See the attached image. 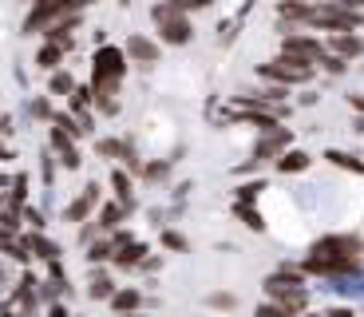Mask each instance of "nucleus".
Wrapping results in <instances>:
<instances>
[{
    "instance_id": "47",
    "label": "nucleus",
    "mask_w": 364,
    "mask_h": 317,
    "mask_svg": "<svg viewBox=\"0 0 364 317\" xmlns=\"http://www.w3.org/2000/svg\"><path fill=\"white\" fill-rule=\"evenodd\" d=\"M28 4H32V0H28Z\"/></svg>"
},
{
    "instance_id": "22",
    "label": "nucleus",
    "mask_w": 364,
    "mask_h": 317,
    "mask_svg": "<svg viewBox=\"0 0 364 317\" xmlns=\"http://www.w3.org/2000/svg\"><path fill=\"white\" fill-rule=\"evenodd\" d=\"M317 68H321V72H328V76H348V68H353V63L341 60V56H333V52H325L317 60Z\"/></svg>"
},
{
    "instance_id": "16",
    "label": "nucleus",
    "mask_w": 364,
    "mask_h": 317,
    "mask_svg": "<svg viewBox=\"0 0 364 317\" xmlns=\"http://www.w3.org/2000/svg\"><path fill=\"white\" fill-rule=\"evenodd\" d=\"M24 246H28V254H36V258H44V262H60V246L48 242L44 234H28Z\"/></svg>"
},
{
    "instance_id": "24",
    "label": "nucleus",
    "mask_w": 364,
    "mask_h": 317,
    "mask_svg": "<svg viewBox=\"0 0 364 317\" xmlns=\"http://www.w3.org/2000/svg\"><path fill=\"white\" fill-rule=\"evenodd\" d=\"M48 91H52V95H72V91H75L72 72H64V68H60V72H52V83H48Z\"/></svg>"
},
{
    "instance_id": "14",
    "label": "nucleus",
    "mask_w": 364,
    "mask_h": 317,
    "mask_svg": "<svg viewBox=\"0 0 364 317\" xmlns=\"http://www.w3.org/2000/svg\"><path fill=\"white\" fill-rule=\"evenodd\" d=\"M273 167H277L282 175H301V171H309V167H313V155L301 151V147H289V151H285Z\"/></svg>"
},
{
    "instance_id": "40",
    "label": "nucleus",
    "mask_w": 364,
    "mask_h": 317,
    "mask_svg": "<svg viewBox=\"0 0 364 317\" xmlns=\"http://www.w3.org/2000/svg\"><path fill=\"white\" fill-rule=\"evenodd\" d=\"M174 4H178V9H210L214 0H174Z\"/></svg>"
},
{
    "instance_id": "19",
    "label": "nucleus",
    "mask_w": 364,
    "mask_h": 317,
    "mask_svg": "<svg viewBox=\"0 0 364 317\" xmlns=\"http://www.w3.org/2000/svg\"><path fill=\"white\" fill-rule=\"evenodd\" d=\"M123 210H127L123 202H103V207H100V218H95V222H100V230H107V234H111V230H119V222H123Z\"/></svg>"
},
{
    "instance_id": "34",
    "label": "nucleus",
    "mask_w": 364,
    "mask_h": 317,
    "mask_svg": "<svg viewBox=\"0 0 364 317\" xmlns=\"http://www.w3.org/2000/svg\"><path fill=\"white\" fill-rule=\"evenodd\" d=\"M87 103H91V88H75V91H72V108L83 111Z\"/></svg>"
},
{
    "instance_id": "32",
    "label": "nucleus",
    "mask_w": 364,
    "mask_h": 317,
    "mask_svg": "<svg viewBox=\"0 0 364 317\" xmlns=\"http://www.w3.org/2000/svg\"><path fill=\"white\" fill-rule=\"evenodd\" d=\"M210 306H214V309H234L237 298H234V293H210Z\"/></svg>"
},
{
    "instance_id": "43",
    "label": "nucleus",
    "mask_w": 364,
    "mask_h": 317,
    "mask_svg": "<svg viewBox=\"0 0 364 317\" xmlns=\"http://www.w3.org/2000/svg\"><path fill=\"white\" fill-rule=\"evenodd\" d=\"M353 131H356V135H364V115H360V119H353Z\"/></svg>"
},
{
    "instance_id": "44",
    "label": "nucleus",
    "mask_w": 364,
    "mask_h": 317,
    "mask_svg": "<svg viewBox=\"0 0 364 317\" xmlns=\"http://www.w3.org/2000/svg\"><path fill=\"white\" fill-rule=\"evenodd\" d=\"M0 317H12V309H9V306H0Z\"/></svg>"
},
{
    "instance_id": "33",
    "label": "nucleus",
    "mask_w": 364,
    "mask_h": 317,
    "mask_svg": "<svg viewBox=\"0 0 364 317\" xmlns=\"http://www.w3.org/2000/svg\"><path fill=\"white\" fill-rule=\"evenodd\" d=\"M163 246H171V250H186V238H182L178 230H163Z\"/></svg>"
},
{
    "instance_id": "27",
    "label": "nucleus",
    "mask_w": 364,
    "mask_h": 317,
    "mask_svg": "<svg viewBox=\"0 0 364 317\" xmlns=\"http://www.w3.org/2000/svg\"><path fill=\"white\" fill-rule=\"evenodd\" d=\"M143 179L146 182H166V179H171V163H146L143 167Z\"/></svg>"
},
{
    "instance_id": "41",
    "label": "nucleus",
    "mask_w": 364,
    "mask_h": 317,
    "mask_svg": "<svg viewBox=\"0 0 364 317\" xmlns=\"http://www.w3.org/2000/svg\"><path fill=\"white\" fill-rule=\"evenodd\" d=\"M325 317H356V313H353V306H333V309H325Z\"/></svg>"
},
{
    "instance_id": "15",
    "label": "nucleus",
    "mask_w": 364,
    "mask_h": 317,
    "mask_svg": "<svg viewBox=\"0 0 364 317\" xmlns=\"http://www.w3.org/2000/svg\"><path fill=\"white\" fill-rule=\"evenodd\" d=\"M325 163L337 167V171H348V175H360V179H364V159H360V155H348V151L328 147V151H325Z\"/></svg>"
},
{
    "instance_id": "17",
    "label": "nucleus",
    "mask_w": 364,
    "mask_h": 317,
    "mask_svg": "<svg viewBox=\"0 0 364 317\" xmlns=\"http://www.w3.org/2000/svg\"><path fill=\"white\" fill-rule=\"evenodd\" d=\"M64 56H68V48H64V44H44V48H40V56H36V63L44 68V72H60Z\"/></svg>"
},
{
    "instance_id": "3",
    "label": "nucleus",
    "mask_w": 364,
    "mask_h": 317,
    "mask_svg": "<svg viewBox=\"0 0 364 317\" xmlns=\"http://www.w3.org/2000/svg\"><path fill=\"white\" fill-rule=\"evenodd\" d=\"M257 76H262L265 83H282V88H305V83H313V76H317V63L297 60V56H277V60H269V63H257Z\"/></svg>"
},
{
    "instance_id": "45",
    "label": "nucleus",
    "mask_w": 364,
    "mask_h": 317,
    "mask_svg": "<svg viewBox=\"0 0 364 317\" xmlns=\"http://www.w3.org/2000/svg\"><path fill=\"white\" fill-rule=\"evenodd\" d=\"M87 4H100V0H83V9H87Z\"/></svg>"
},
{
    "instance_id": "31",
    "label": "nucleus",
    "mask_w": 364,
    "mask_h": 317,
    "mask_svg": "<svg viewBox=\"0 0 364 317\" xmlns=\"http://www.w3.org/2000/svg\"><path fill=\"white\" fill-rule=\"evenodd\" d=\"M123 147H127V143H119V139H103L100 155H107V159H123Z\"/></svg>"
},
{
    "instance_id": "6",
    "label": "nucleus",
    "mask_w": 364,
    "mask_h": 317,
    "mask_svg": "<svg viewBox=\"0 0 364 317\" xmlns=\"http://www.w3.org/2000/svg\"><path fill=\"white\" fill-rule=\"evenodd\" d=\"M68 12H83V0H32V9L24 16V32L36 36V32H48L60 16Z\"/></svg>"
},
{
    "instance_id": "2",
    "label": "nucleus",
    "mask_w": 364,
    "mask_h": 317,
    "mask_svg": "<svg viewBox=\"0 0 364 317\" xmlns=\"http://www.w3.org/2000/svg\"><path fill=\"white\" fill-rule=\"evenodd\" d=\"M127 56L119 52V48H107L103 44L100 52H95V63H91V100H115L119 95V83H123V76H127Z\"/></svg>"
},
{
    "instance_id": "10",
    "label": "nucleus",
    "mask_w": 364,
    "mask_h": 317,
    "mask_svg": "<svg viewBox=\"0 0 364 317\" xmlns=\"http://www.w3.org/2000/svg\"><path fill=\"white\" fill-rule=\"evenodd\" d=\"M325 48L333 56H341V60L353 63V60H360V56H364V36H360V32H328Z\"/></svg>"
},
{
    "instance_id": "5",
    "label": "nucleus",
    "mask_w": 364,
    "mask_h": 317,
    "mask_svg": "<svg viewBox=\"0 0 364 317\" xmlns=\"http://www.w3.org/2000/svg\"><path fill=\"white\" fill-rule=\"evenodd\" d=\"M155 24H159V36H163V44H174V48H182V44H191L194 40V24L186 20V12L174 4V0H163V4H155Z\"/></svg>"
},
{
    "instance_id": "37",
    "label": "nucleus",
    "mask_w": 364,
    "mask_h": 317,
    "mask_svg": "<svg viewBox=\"0 0 364 317\" xmlns=\"http://www.w3.org/2000/svg\"><path fill=\"white\" fill-rule=\"evenodd\" d=\"M24 190H28V179H24V175H20V179L12 182V202H16V207H20V202H24Z\"/></svg>"
},
{
    "instance_id": "28",
    "label": "nucleus",
    "mask_w": 364,
    "mask_h": 317,
    "mask_svg": "<svg viewBox=\"0 0 364 317\" xmlns=\"http://www.w3.org/2000/svg\"><path fill=\"white\" fill-rule=\"evenodd\" d=\"M16 301H20L24 309H36V293H32V278H24V281L16 286Z\"/></svg>"
},
{
    "instance_id": "26",
    "label": "nucleus",
    "mask_w": 364,
    "mask_h": 317,
    "mask_svg": "<svg viewBox=\"0 0 364 317\" xmlns=\"http://www.w3.org/2000/svg\"><path fill=\"white\" fill-rule=\"evenodd\" d=\"M111 187H115V199L123 202V207H131V179H127V171L111 175Z\"/></svg>"
},
{
    "instance_id": "23",
    "label": "nucleus",
    "mask_w": 364,
    "mask_h": 317,
    "mask_svg": "<svg viewBox=\"0 0 364 317\" xmlns=\"http://www.w3.org/2000/svg\"><path fill=\"white\" fill-rule=\"evenodd\" d=\"M234 214L246 222L250 230H265V222H262V210H254L250 202H234Z\"/></svg>"
},
{
    "instance_id": "30",
    "label": "nucleus",
    "mask_w": 364,
    "mask_h": 317,
    "mask_svg": "<svg viewBox=\"0 0 364 317\" xmlns=\"http://www.w3.org/2000/svg\"><path fill=\"white\" fill-rule=\"evenodd\" d=\"M254 317H297V313H289V309L277 306V301H265V306H257Z\"/></svg>"
},
{
    "instance_id": "46",
    "label": "nucleus",
    "mask_w": 364,
    "mask_h": 317,
    "mask_svg": "<svg viewBox=\"0 0 364 317\" xmlns=\"http://www.w3.org/2000/svg\"><path fill=\"white\" fill-rule=\"evenodd\" d=\"M119 317H139V313H119Z\"/></svg>"
},
{
    "instance_id": "39",
    "label": "nucleus",
    "mask_w": 364,
    "mask_h": 317,
    "mask_svg": "<svg viewBox=\"0 0 364 317\" xmlns=\"http://www.w3.org/2000/svg\"><path fill=\"white\" fill-rule=\"evenodd\" d=\"M317 100H321L317 91H301V95H297V108H313Z\"/></svg>"
},
{
    "instance_id": "38",
    "label": "nucleus",
    "mask_w": 364,
    "mask_h": 317,
    "mask_svg": "<svg viewBox=\"0 0 364 317\" xmlns=\"http://www.w3.org/2000/svg\"><path fill=\"white\" fill-rule=\"evenodd\" d=\"M348 108L364 115V91H348Z\"/></svg>"
},
{
    "instance_id": "13",
    "label": "nucleus",
    "mask_w": 364,
    "mask_h": 317,
    "mask_svg": "<svg viewBox=\"0 0 364 317\" xmlns=\"http://www.w3.org/2000/svg\"><path fill=\"white\" fill-rule=\"evenodd\" d=\"M80 28V12H68V16H60L52 28H48L44 36H48V44H64L68 52H72V32Z\"/></svg>"
},
{
    "instance_id": "9",
    "label": "nucleus",
    "mask_w": 364,
    "mask_h": 317,
    "mask_svg": "<svg viewBox=\"0 0 364 317\" xmlns=\"http://www.w3.org/2000/svg\"><path fill=\"white\" fill-rule=\"evenodd\" d=\"M293 147V131L289 127H273V131H265V135H257V143H254V163L262 167V163H277L285 151Z\"/></svg>"
},
{
    "instance_id": "36",
    "label": "nucleus",
    "mask_w": 364,
    "mask_h": 317,
    "mask_svg": "<svg viewBox=\"0 0 364 317\" xmlns=\"http://www.w3.org/2000/svg\"><path fill=\"white\" fill-rule=\"evenodd\" d=\"M95 234H103L100 222H87V227H83V234H80V242H83V246H91V242H95Z\"/></svg>"
},
{
    "instance_id": "1",
    "label": "nucleus",
    "mask_w": 364,
    "mask_h": 317,
    "mask_svg": "<svg viewBox=\"0 0 364 317\" xmlns=\"http://www.w3.org/2000/svg\"><path fill=\"white\" fill-rule=\"evenodd\" d=\"M301 270L305 278H356L364 270V238L360 234H325L309 246V254L301 258Z\"/></svg>"
},
{
    "instance_id": "7",
    "label": "nucleus",
    "mask_w": 364,
    "mask_h": 317,
    "mask_svg": "<svg viewBox=\"0 0 364 317\" xmlns=\"http://www.w3.org/2000/svg\"><path fill=\"white\" fill-rule=\"evenodd\" d=\"M277 32H282V56H297V60L317 63L321 56L328 52V48H325V40H321V36H313V32H305V28L277 24Z\"/></svg>"
},
{
    "instance_id": "29",
    "label": "nucleus",
    "mask_w": 364,
    "mask_h": 317,
    "mask_svg": "<svg viewBox=\"0 0 364 317\" xmlns=\"http://www.w3.org/2000/svg\"><path fill=\"white\" fill-rule=\"evenodd\" d=\"M262 190H265V182H242V187H237V202H254Z\"/></svg>"
},
{
    "instance_id": "8",
    "label": "nucleus",
    "mask_w": 364,
    "mask_h": 317,
    "mask_svg": "<svg viewBox=\"0 0 364 317\" xmlns=\"http://www.w3.org/2000/svg\"><path fill=\"white\" fill-rule=\"evenodd\" d=\"M265 298L285 306L289 313H305L309 309V286H297V281H285L282 274H269L265 278Z\"/></svg>"
},
{
    "instance_id": "11",
    "label": "nucleus",
    "mask_w": 364,
    "mask_h": 317,
    "mask_svg": "<svg viewBox=\"0 0 364 317\" xmlns=\"http://www.w3.org/2000/svg\"><path fill=\"white\" fill-rule=\"evenodd\" d=\"M123 56H127L131 63H139V68H155L163 52H159L155 40H146V36H139V32H135V36L127 40V48H123Z\"/></svg>"
},
{
    "instance_id": "42",
    "label": "nucleus",
    "mask_w": 364,
    "mask_h": 317,
    "mask_svg": "<svg viewBox=\"0 0 364 317\" xmlns=\"http://www.w3.org/2000/svg\"><path fill=\"white\" fill-rule=\"evenodd\" d=\"M48 317H72V313H68L64 306H52V313H48Z\"/></svg>"
},
{
    "instance_id": "4",
    "label": "nucleus",
    "mask_w": 364,
    "mask_h": 317,
    "mask_svg": "<svg viewBox=\"0 0 364 317\" xmlns=\"http://www.w3.org/2000/svg\"><path fill=\"white\" fill-rule=\"evenodd\" d=\"M313 32H360L364 28V12H353L337 0H313V16H309Z\"/></svg>"
},
{
    "instance_id": "12",
    "label": "nucleus",
    "mask_w": 364,
    "mask_h": 317,
    "mask_svg": "<svg viewBox=\"0 0 364 317\" xmlns=\"http://www.w3.org/2000/svg\"><path fill=\"white\" fill-rule=\"evenodd\" d=\"M95 207H100V182H87L80 199H72V202H68L64 218H68V222H87V218H91V210H95Z\"/></svg>"
},
{
    "instance_id": "25",
    "label": "nucleus",
    "mask_w": 364,
    "mask_h": 317,
    "mask_svg": "<svg viewBox=\"0 0 364 317\" xmlns=\"http://www.w3.org/2000/svg\"><path fill=\"white\" fill-rule=\"evenodd\" d=\"M107 258H115V246H111V238H107V242H91V246H87V262H91V266L107 262Z\"/></svg>"
},
{
    "instance_id": "21",
    "label": "nucleus",
    "mask_w": 364,
    "mask_h": 317,
    "mask_svg": "<svg viewBox=\"0 0 364 317\" xmlns=\"http://www.w3.org/2000/svg\"><path fill=\"white\" fill-rule=\"evenodd\" d=\"M143 254H146L143 242H127L123 250H115V266H123V270H131V266H143Z\"/></svg>"
},
{
    "instance_id": "18",
    "label": "nucleus",
    "mask_w": 364,
    "mask_h": 317,
    "mask_svg": "<svg viewBox=\"0 0 364 317\" xmlns=\"http://www.w3.org/2000/svg\"><path fill=\"white\" fill-rule=\"evenodd\" d=\"M139 306H143V293L139 290H115L111 293V309H115V313H135Z\"/></svg>"
},
{
    "instance_id": "35",
    "label": "nucleus",
    "mask_w": 364,
    "mask_h": 317,
    "mask_svg": "<svg viewBox=\"0 0 364 317\" xmlns=\"http://www.w3.org/2000/svg\"><path fill=\"white\" fill-rule=\"evenodd\" d=\"M32 115H36V119H52V103H48L44 95H40V100H32Z\"/></svg>"
},
{
    "instance_id": "20",
    "label": "nucleus",
    "mask_w": 364,
    "mask_h": 317,
    "mask_svg": "<svg viewBox=\"0 0 364 317\" xmlns=\"http://www.w3.org/2000/svg\"><path fill=\"white\" fill-rule=\"evenodd\" d=\"M111 293H115V281L107 278V274H91V281H87V298H95V301H111Z\"/></svg>"
}]
</instances>
